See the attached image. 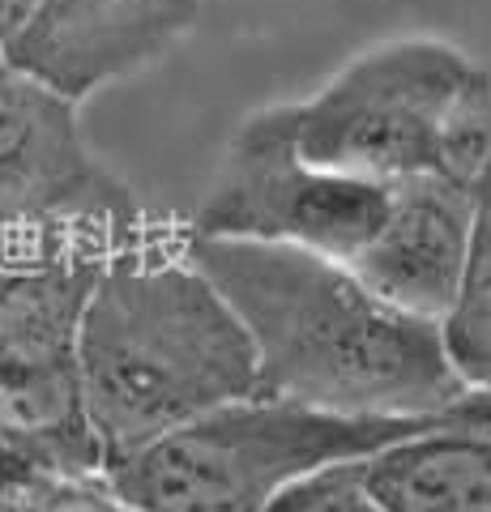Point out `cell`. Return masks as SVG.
Returning a JSON list of instances; mask_svg holds the SVG:
<instances>
[{"instance_id": "obj_1", "label": "cell", "mask_w": 491, "mask_h": 512, "mask_svg": "<svg viewBox=\"0 0 491 512\" xmlns=\"http://www.w3.org/2000/svg\"><path fill=\"white\" fill-rule=\"evenodd\" d=\"M184 248L244 320L261 397L329 414L423 419L474 393L449 359L440 320L376 295L346 261L257 239L184 235Z\"/></svg>"}, {"instance_id": "obj_10", "label": "cell", "mask_w": 491, "mask_h": 512, "mask_svg": "<svg viewBox=\"0 0 491 512\" xmlns=\"http://www.w3.org/2000/svg\"><path fill=\"white\" fill-rule=\"evenodd\" d=\"M445 329V350L474 393L491 389V163L474 180V222H470V248L457 282V299Z\"/></svg>"}, {"instance_id": "obj_2", "label": "cell", "mask_w": 491, "mask_h": 512, "mask_svg": "<svg viewBox=\"0 0 491 512\" xmlns=\"http://www.w3.org/2000/svg\"><path fill=\"white\" fill-rule=\"evenodd\" d=\"M77 380L103 470L261 393L257 346L184 239L141 227L107 256L77 325Z\"/></svg>"}, {"instance_id": "obj_7", "label": "cell", "mask_w": 491, "mask_h": 512, "mask_svg": "<svg viewBox=\"0 0 491 512\" xmlns=\"http://www.w3.org/2000/svg\"><path fill=\"white\" fill-rule=\"evenodd\" d=\"M201 5L205 0H43L5 60L82 103L163 60L197 26Z\"/></svg>"}, {"instance_id": "obj_12", "label": "cell", "mask_w": 491, "mask_h": 512, "mask_svg": "<svg viewBox=\"0 0 491 512\" xmlns=\"http://www.w3.org/2000/svg\"><path fill=\"white\" fill-rule=\"evenodd\" d=\"M47 512H137L103 483V478H65Z\"/></svg>"}, {"instance_id": "obj_13", "label": "cell", "mask_w": 491, "mask_h": 512, "mask_svg": "<svg viewBox=\"0 0 491 512\" xmlns=\"http://www.w3.org/2000/svg\"><path fill=\"white\" fill-rule=\"evenodd\" d=\"M43 0H0V56L26 35V26L35 22Z\"/></svg>"}, {"instance_id": "obj_4", "label": "cell", "mask_w": 491, "mask_h": 512, "mask_svg": "<svg viewBox=\"0 0 491 512\" xmlns=\"http://www.w3.org/2000/svg\"><path fill=\"white\" fill-rule=\"evenodd\" d=\"M436 427L491 431V389L423 419L329 414L257 393L107 466L103 483L137 512H269L308 474L368 461Z\"/></svg>"}, {"instance_id": "obj_3", "label": "cell", "mask_w": 491, "mask_h": 512, "mask_svg": "<svg viewBox=\"0 0 491 512\" xmlns=\"http://www.w3.org/2000/svg\"><path fill=\"white\" fill-rule=\"evenodd\" d=\"M312 167L376 184H474L491 163V77L445 39H389L299 103L257 111Z\"/></svg>"}, {"instance_id": "obj_5", "label": "cell", "mask_w": 491, "mask_h": 512, "mask_svg": "<svg viewBox=\"0 0 491 512\" xmlns=\"http://www.w3.org/2000/svg\"><path fill=\"white\" fill-rule=\"evenodd\" d=\"M389 205V184L312 167L287 137L248 116L223 158V171L188 218V235L291 244L351 265L385 227Z\"/></svg>"}, {"instance_id": "obj_11", "label": "cell", "mask_w": 491, "mask_h": 512, "mask_svg": "<svg viewBox=\"0 0 491 512\" xmlns=\"http://www.w3.org/2000/svg\"><path fill=\"white\" fill-rule=\"evenodd\" d=\"M269 512H389L368 487L359 461H342V466L316 470L304 483L282 491Z\"/></svg>"}, {"instance_id": "obj_6", "label": "cell", "mask_w": 491, "mask_h": 512, "mask_svg": "<svg viewBox=\"0 0 491 512\" xmlns=\"http://www.w3.org/2000/svg\"><path fill=\"white\" fill-rule=\"evenodd\" d=\"M141 227V201L86 146L77 103L0 56V231L133 239Z\"/></svg>"}, {"instance_id": "obj_9", "label": "cell", "mask_w": 491, "mask_h": 512, "mask_svg": "<svg viewBox=\"0 0 491 512\" xmlns=\"http://www.w3.org/2000/svg\"><path fill=\"white\" fill-rule=\"evenodd\" d=\"M359 466L389 512H491V431L436 427Z\"/></svg>"}, {"instance_id": "obj_8", "label": "cell", "mask_w": 491, "mask_h": 512, "mask_svg": "<svg viewBox=\"0 0 491 512\" xmlns=\"http://www.w3.org/2000/svg\"><path fill=\"white\" fill-rule=\"evenodd\" d=\"M474 222V184L410 180L393 188L385 227L351 269L398 308L445 320L462 282Z\"/></svg>"}]
</instances>
